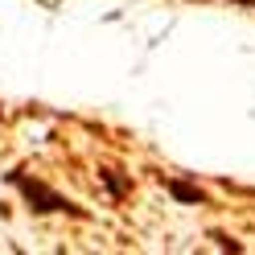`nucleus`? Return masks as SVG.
<instances>
[{
  "label": "nucleus",
  "mask_w": 255,
  "mask_h": 255,
  "mask_svg": "<svg viewBox=\"0 0 255 255\" xmlns=\"http://www.w3.org/2000/svg\"><path fill=\"white\" fill-rule=\"evenodd\" d=\"M169 189H173V194H177L181 202H202V194H198L194 185H185V181H169Z\"/></svg>",
  "instance_id": "f03ea898"
},
{
  "label": "nucleus",
  "mask_w": 255,
  "mask_h": 255,
  "mask_svg": "<svg viewBox=\"0 0 255 255\" xmlns=\"http://www.w3.org/2000/svg\"><path fill=\"white\" fill-rule=\"evenodd\" d=\"M12 181H17V189H21L29 202H33V210H70V214H78L66 198H62V194H54V189H45L41 181H25L21 173H12Z\"/></svg>",
  "instance_id": "f257e3e1"
}]
</instances>
